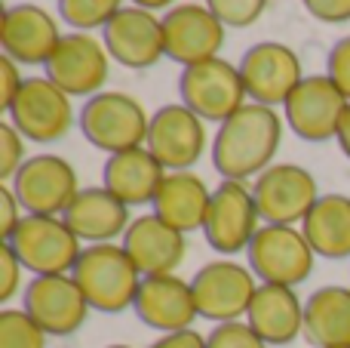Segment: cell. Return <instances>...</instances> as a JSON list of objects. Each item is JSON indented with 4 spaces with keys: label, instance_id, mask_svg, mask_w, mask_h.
Listing matches in <instances>:
<instances>
[{
    "label": "cell",
    "instance_id": "obj_32",
    "mask_svg": "<svg viewBox=\"0 0 350 348\" xmlns=\"http://www.w3.org/2000/svg\"><path fill=\"white\" fill-rule=\"evenodd\" d=\"M25 142L28 139H25L10 121H0V182L3 185L12 182V176H16V173L22 170V164L28 160Z\"/></svg>",
    "mask_w": 350,
    "mask_h": 348
},
{
    "label": "cell",
    "instance_id": "obj_22",
    "mask_svg": "<svg viewBox=\"0 0 350 348\" xmlns=\"http://www.w3.org/2000/svg\"><path fill=\"white\" fill-rule=\"evenodd\" d=\"M62 219L68 222L74 234H77L83 244H114L117 238L126 234V228L133 225V216H129V207L114 197L108 188H98V185H90V188H80V195L71 201V207L65 210Z\"/></svg>",
    "mask_w": 350,
    "mask_h": 348
},
{
    "label": "cell",
    "instance_id": "obj_8",
    "mask_svg": "<svg viewBox=\"0 0 350 348\" xmlns=\"http://www.w3.org/2000/svg\"><path fill=\"white\" fill-rule=\"evenodd\" d=\"M6 121L28 142L49 145V142H59L71 133L74 105H71V96L65 90H59L46 74L25 77L22 92L6 108Z\"/></svg>",
    "mask_w": 350,
    "mask_h": 348
},
{
    "label": "cell",
    "instance_id": "obj_39",
    "mask_svg": "<svg viewBox=\"0 0 350 348\" xmlns=\"http://www.w3.org/2000/svg\"><path fill=\"white\" fill-rule=\"evenodd\" d=\"M338 148L345 151V158L350 160V105H347V111H345V117H341V127H338Z\"/></svg>",
    "mask_w": 350,
    "mask_h": 348
},
{
    "label": "cell",
    "instance_id": "obj_1",
    "mask_svg": "<svg viewBox=\"0 0 350 348\" xmlns=\"http://www.w3.org/2000/svg\"><path fill=\"white\" fill-rule=\"evenodd\" d=\"M280 142H283V117L277 114V108L246 102L218 127L212 139V166L230 182L258 179L267 166H273Z\"/></svg>",
    "mask_w": 350,
    "mask_h": 348
},
{
    "label": "cell",
    "instance_id": "obj_18",
    "mask_svg": "<svg viewBox=\"0 0 350 348\" xmlns=\"http://www.w3.org/2000/svg\"><path fill=\"white\" fill-rule=\"evenodd\" d=\"M224 37H228V28L212 16L206 3H175L172 10L163 12L166 59L185 68L221 55Z\"/></svg>",
    "mask_w": 350,
    "mask_h": 348
},
{
    "label": "cell",
    "instance_id": "obj_13",
    "mask_svg": "<svg viewBox=\"0 0 350 348\" xmlns=\"http://www.w3.org/2000/svg\"><path fill=\"white\" fill-rule=\"evenodd\" d=\"M347 99L329 74H308L295 86L283 105V117L289 129L304 142H329L338 139L341 117L347 111Z\"/></svg>",
    "mask_w": 350,
    "mask_h": 348
},
{
    "label": "cell",
    "instance_id": "obj_20",
    "mask_svg": "<svg viewBox=\"0 0 350 348\" xmlns=\"http://www.w3.org/2000/svg\"><path fill=\"white\" fill-rule=\"evenodd\" d=\"M135 318L145 327L163 333H178V330H191L197 314V302H193V287L191 281L178 275H157V277H145L139 287L133 306Z\"/></svg>",
    "mask_w": 350,
    "mask_h": 348
},
{
    "label": "cell",
    "instance_id": "obj_42",
    "mask_svg": "<svg viewBox=\"0 0 350 348\" xmlns=\"http://www.w3.org/2000/svg\"><path fill=\"white\" fill-rule=\"evenodd\" d=\"M341 348H350V345H341Z\"/></svg>",
    "mask_w": 350,
    "mask_h": 348
},
{
    "label": "cell",
    "instance_id": "obj_4",
    "mask_svg": "<svg viewBox=\"0 0 350 348\" xmlns=\"http://www.w3.org/2000/svg\"><path fill=\"white\" fill-rule=\"evenodd\" d=\"M178 96L181 105H187L197 117H203L206 123H218V127L249 102L240 65L221 55L181 68Z\"/></svg>",
    "mask_w": 350,
    "mask_h": 348
},
{
    "label": "cell",
    "instance_id": "obj_41",
    "mask_svg": "<svg viewBox=\"0 0 350 348\" xmlns=\"http://www.w3.org/2000/svg\"><path fill=\"white\" fill-rule=\"evenodd\" d=\"M105 348H133V345H123V343H114V345H105Z\"/></svg>",
    "mask_w": 350,
    "mask_h": 348
},
{
    "label": "cell",
    "instance_id": "obj_7",
    "mask_svg": "<svg viewBox=\"0 0 350 348\" xmlns=\"http://www.w3.org/2000/svg\"><path fill=\"white\" fill-rule=\"evenodd\" d=\"M191 287L200 318L212 324H228V321H246L258 290V277L249 265H240L234 259H215L191 277Z\"/></svg>",
    "mask_w": 350,
    "mask_h": 348
},
{
    "label": "cell",
    "instance_id": "obj_12",
    "mask_svg": "<svg viewBox=\"0 0 350 348\" xmlns=\"http://www.w3.org/2000/svg\"><path fill=\"white\" fill-rule=\"evenodd\" d=\"M240 74L246 84V96L255 105L283 108L308 74L301 71V59L292 47L280 40H261L240 55Z\"/></svg>",
    "mask_w": 350,
    "mask_h": 348
},
{
    "label": "cell",
    "instance_id": "obj_23",
    "mask_svg": "<svg viewBox=\"0 0 350 348\" xmlns=\"http://www.w3.org/2000/svg\"><path fill=\"white\" fill-rule=\"evenodd\" d=\"M246 324L271 348L292 345L298 336H304V302L298 299L295 287L258 284L246 312Z\"/></svg>",
    "mask_w": 350,
    "mask_h": 348
},
{
    "label": "cell",
    "instance_id": "obj_35",
    "mask_svg": "<svg viewBox=\"0 0 350 348\" xmlns=\"http://www.w3.org/2000/svg\"><path fill=\"white\" fill-rule=\"evenodd\" d=\"M304 10L326 25H345L350 22V0H301Z\"/></svg>",
    "mask_w": 350,
    "mask_h": 348
},
{
    "label": "cell",
    "instance_id": "obj_33",
    "mask_svg": "<svg viewBox=\"0 0 350 348\" xmlns=\"http://www.w3.org/2000/svg\"><path fill=\"white\" fill-rule=\"evenodd\" d=\"M326 74L332 77V84L345 92V99L350 102V34L338 37V40L332 43V49H329V55H326Z\"/></svg>",
    "mask_w": 350,
    "mask_h": 348
},
{
    "label": "cell",
    "instance_id": "obj_16",
    "mask_svg": "<svg viewBox=\"0 0 350 348\" xmlns=\"http://www.w3.org/2000/svg\"><path fill=\"white\" fill-rule=\"evenodd\" d=\"M102 43L114 62L133 71L154 68L166 55L163 16L142 6H123L102 31Z\"/></svg>",
    "mask_w": 350,
    "mask_h": 348
},
{
    "label": "cell",
    "instance_id": "obj_25",
    "mask_svg": "<svg viewBox=\"0 0 350 348\" xmlns=\"http://www.w3.org/2000/svg\"><path fill=\"white\" fill-rule=\"evenodd\" d=\"M209 201H212L209 185L197 173L185 170V173H166L151 207L166 225L178 228L181 234H191V232H203Z\"/></svg>",
    "mask_w": 350,
    "mask_h": 348
},
{
    "label": "cell",
    "instance_id": "obj_9",
    "mask_svg": "<svg viewBox=\"0 0 350 348\" xmlns=\"http://www.w3.org/2000/svg\"><path fill=\"white\" fill-rule=\"evenodd\" d=\"M258 207L252 197V185L221 179L218 188H212L209 213L203 222V238L218 256H237L246 253L249 244L258 234Z\"/></svg>",
    "mask_w": 350,
    "mask_h": 348
},
{
    "label": "cell",
    "instance_id": "obj_15",
    "mask_svg": "<svg viewBox=\"0 0 350 348\" xmlns=\"http://www.w3.org/2000/svg\"><path fill=\"white\" fill-rule=\"evenodd\" d=\"M108 65L111 55L96 34L71 31L62 37L53 59L46 62V77L71 99H92L108 80Z\"/></svg>",
    "mask_w": 350,
    "mask_h": 348
},
{
    "label": "cell",
    "instance_id": "obj_5",
    "mask_svg": "<svg viewBox=\"0 0 350 348\" xmlns=\"http://www.w3.org/2000/svg\"><path fill=\"white\" fill-rule=\"evenodd\" d=\"M25 271L40 275H71L83 253V240L68 228L62 216H28L6 238Z\"/></svg>",
    "mask_w": 350,
    "mask_h": 348
},
{
    "label": "cell",
    "instance_id": "obj_31",
    "mask_svg": "<svg viewBox=\"0 0 350 348\" xmlns=\"http://www.w3.org/2000/svg\"><path fill=\"white\" fill-rule=\"evenodd\" d=\"M206 348H271L246 321H228L215 324L206 336Z\"/></svg>",
    "mask_w": 350,
    "mask_h": 348
},
{
    "label": "cell",
    "instance_id": "obj_37",
    "mask_svg": "<svg viewBox=\"0 0 350 348\" xmlns=\"http://www.w3.org/2000/svg\"><path fill=\"white\" fill-rule=\"evenodd\" d=\"M22 86H25V77H22V71H18V62L3 55V59H0V105H3V111L16 102Z\"/></svg>",
    "mask_w": 350,
    "mask_h": 348
},
{
    "label": "cell",
    "instance_id": "obj_30",
    "mask_svg": "<svg viewBox=\"0 0 350 348\" xmlns=\"http://www.w3.org/2000/svg\"><path fill=\"white\" fill-rule=\"evenodd\" d=\"M206 6L224 28H249L265 16L267 0H206Z\"/></svg>",
    "mask_w": 350,
    "mask_h": 348
},
{
    "label": "cell",
    "instance_id": "obj_36",
    "mask_svg": "<svg viewBox=\"0 0 350 348\" xmlns=\"http://www.w3.org/2000/svg\"><path fill=\"white\" fill-rule=\"evenodd\" d=\"M25 219V210L18 203L16 191L10 185H0V240H6L18 228V222Z\"/></svg>",
    "mask_w": 350,
    "mask_h": 348
},
{
    "label": "cell",
    "instance_id": "obj_26",
    "mask_svg": "<svg viewBox=\"0 0 350 348\" xmlns=\"http://www.w3.org/2000/svg\"><path fill=\"white\" fill-rule=\"evenodd\" d=\"M304 339L314 348L350 345V287L326 284L304 299Z\"/></svg>",
    "mask_w": 350,
    "mask_h": 348
},
{
    "label": "cell",
    "instance_id": "obj_28",
    "mask_svg": "<svg viewBox=\"0 0 350 348\" xmlns=\"http://www.w3.org/2000/svg\"><path fill=\"white\" fill-rule=\"evenodd\" d=\"M123 10V0H59V18L71 31H96Z\"/></svg>",
    "mask_w": 350,
    "mask_h": 348
},
{
    "label": "cell",
    "instance_id": "obj_14",
    "mask_svg": "<svg viewBox=\"0 0 350 348\" xmlns=\"http://www.w3.org/2000/svg\"><path fill=\"white\" fill-rule=\"evenodd\" d=\"M22 308L40 324L46 336H71L86 324L92 312L74 275H40L25 284Z\"/></svg>",
    "mask_w": 350,
    "mask_h": 348
},
{
    "label": "cell",
    "instance_id": "obj_10",
    "mask_svg": "<svg viewBox=\"0 0 350 348\" xmlns=\"http://www.w3.org/2000/svg\"><path fill=\"white\" fill-rule=\"evenodd\" d=\"M252 197L265 225H301L320 201V185L304 166L273 164L252 182Z\"/></svg>",
    "mask_w": 350,
    "mask_h": 348
},
{
    "label": "cell",
    "instance_id": "obj_17",
    "mask_svg": "<svg viewBox=\"0 0 350 348\" xmlns=\"http://www.w3.org/2000/svg\"><path fill=\"white\" fill-rule=\"evenodd\" d=\"M148 151L166 166V173L191 170L206 151V121L181 102L163 105L151 114Z\"/></svg>",
    "mask_w": 350,
    "mask_h": 348
},
{
    "label": "cell",
    "instance_id": "obj_24",
    "mask_svg": "<svg viewBox=\"0 0 350 348\" xmlns=\"http://www.w3.org/2000/svg\"><path fill=\"white\" fill-rule=\"evenodd\" d=\"M163 179H166V166L148 151V145L111 154L102 170V185L114 197H120L126 207L154 203Z\"/></svg>",
    "mask_w": 350,
    "mask_h": 348
},
{
    "label": "cell",
    "instance_id": "obj_21",
    "mask_svg": "<svg viewBox=\"0 0 350 348\" xmlns=\"http://www.w3.org/2000/svg\"><path fill=\"white\" fill-rule=\"evenodd\" d=\"M123 250L142 271V277L175 275L187 256V240L178 228L166 225L157 213L135 216L123 234Z\"/></svg>",
    "mask_w": 350,
    "mask_h": 348
},
{
    "label": "cell",
    "instance_id": "obj_34",
    "mask_svg": "<svg viewBox=\"0 0 350 348\" xmlns=\"http://www.w3.org/2000/svg\"><path fill=\"white\" fill-rule=\"evenodd\" d=\"M22 271H25V265L18 262L12 247L6 240H0V302L3 306L22 290Z\"/></svg>",
    "mask_w": 350,
    "mask_h": 348
},
{
    "label": "cell",
    "instance_id": "obj_3",
    "mask_svg": "<svg viewBox=\"0 0 350 348\" xmlns=\"http://www.w3.org/2000/svg\"><path fill=\"white\" fill-rule=\"evenodd\" d=\"M77 127L92 148L111 158V154L148 145L151 117L135 96L120 90H102L83 102L77 114Z\"/></svg>",
    "mask_w": 350,
    "mask_h": 348
},
{
    "label": "cell",
    "instance_id": "obj_6",
    "mask_svg": "<svg viewBox=\"0 0 350 348\" xmlns=\"http://www.w3.org/2000/svg\"><path fill=\"white\" fill-rule=\"evenodd\" d=\"M246 259L258 284L298 287L314 275L317 253L304 238L301 225H261L249 244Z\"/></svg>",
    "mask_w": 350,
    "mask_h": 348
},
{
    "label": "cell",
    "instance_id": "obj_2",
    "mask_svg": "<svg viewBox=\"0 0 350 348\" xmlns=\"http://www.w3.org/2000/svg\"><path fill=\"white\" fill-rule=\"evenodd\" d=\"M71 275L83 290L90 308L98 314H120L133 308L142 281H145L129 253L123 250V244L83 247Z\"/></svg>",
    "mask_w": 350,
    "mask_h": 348
},
{
    "label": "cell",
    "instance_id": "obj_27",
    "mask_svg": "<svg viewBox=\"0 0 350 348\" xmlns=\"http://www.w3.org/2000/svg\"><path fill=\"white\" fill-rule=\"evenodd\" d=\"M301 232L320 259H350V197L335 191L320 195Z\"/></svg>",
    "mask_w": 350,
    "mask_h": 348
},
{
    "label": "cell",
    "instance_id": "obj_29",
    "mask_svg": "<svg viewBox=\"0 0 350 348\" xmlns=\"http://www.w3.org/2000/svg\"><path fill=\"white\" fill-rule=\"evenodd\" d=\"M46 333L25 308L0 312V348H46Z\"/></svg>",
    "mask_w": 350,
    "mask_h": 348
},
{
    "label": "cell",
    "instance_id": "obj_11",
    "mask_svg": "<svg viewBox=\"0 0 350 348\" xmlns=\"http://www.w3.org/2000/svg\"><path fill=\"white\" fill-rule=\"evenodd\" d=\"M6 185L16 191L28 216H65L71 201L80 195L77 170L59 154H31Z\"/></svg>",
    "mask_w": 350,
    "mask_h": 348
},
{
    "label": "cell",
    "instance_id": "obj_19",
    "mask_svg": "<svg viewBox=\"0 0 350 348\" xmlns=\"http://www.w3.org/2000/svg\"><path fill=\"white\" fill-rule=\"evenodd\" d=\"M59 22L49 10L37 3H16L3 10V28H0V49L18 65H43L53 59L55 47L62 43Z\"/></svg>",
    "mask_w": 350,
    "mask_h": 348
},
{
    "label": "cell",
    "instance_id": "obj_40",
    "mask_svg": "<svg viewBox=\"0 0 350 348\" xmlns=\"http://www.w3.org/2000/svg\"><path fill=\"white\" fill-rule=\"evenodd\" d=\"M133 6H142V10H172L175 0H133Z\"/></svg>",
    "mask_w": 350,
    "mask_h": 348
},
{
    "label": "cell",
    "instance_id": "obj_38",
    "mask_svg": "<svg viewBox=\"0 0 350 348\" xmlns=\"http://www.w3.org/2000/svg\"><path fill=\"white\" fill-rule=\"evenodd\" d=\"M148 348H206V336L191 327V330L163 333V336H157Z\"/></svg>",
    "mask_w": 350,
    "mask_h": 348
}]
</instances>
